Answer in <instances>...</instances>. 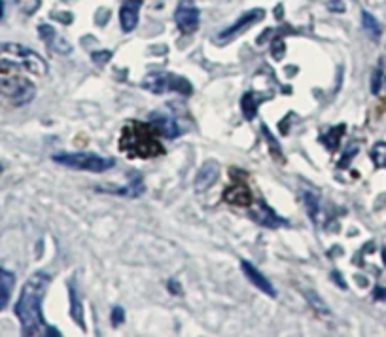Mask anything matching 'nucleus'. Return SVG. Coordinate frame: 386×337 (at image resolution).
I'll return each instance as SVG.
<instances>
[{"instance_id": "obj_1", "label": "nucleus", "mask_w": 386, "mask_h": 337, "mask_svg": "<svg viewBox=\"0 0 386 337\" xmlns=\"http://www.w3.org/2000/svg\"><path fill=\"white\" fill-rule=\"evenodd\" d=\"M50 287V275L34 273L21 290L20 301L15 303V315L20 318L25 336H61L55 328L44 322L42 317V298Z\"/></svg>"}, {"instance_id": "obj_2", "label": "nucleus", "mask_w": 386, "mask_h": 337, "mask_svg": "<svg viewBox=\"0 0 386 337\" xmlns=\"http://www.w3.org/2000/svg\"><path fill=\"white\" fill-rule=\"evenodd\" d=\"M0 67H20L32 74H46L48 63L36 51L18 42H0Z\"/></svg>"}, {"instance_id": "obj_3", "label": "nucleus", "mask_w": 386, "mask_h": 337, "mask_svg": "<svg viewBox=\"0 0 386 337\" xmlns=\"http://www.w3.org/2000/svg\"><path fill=\"white\" fill-rule=\"evenodd\" d=\"M120 146L123 152L131 153V156H142V158H152L163 152V148L159 146L152 131L142 123H133L131 128L123 129Z\"/></svg>"}, {"instance_id": "obj_4", "label": "nucleus", "mask_w": 386, "mask_h": 337, "mask_svg": "<svg viewBox=\"0 0 386 337\" xmlns=\"http://www.w3.org/2000/svg\"><path fill=\"white\" fill-rule=\"evenodd\" d=\"M53 161L63 167L89 172H106L114 167V159L95 153H55Z\"/></svg>"}, {"instance_id": "obj_5", "label": "nucleus", "mask_w": 386, "mask_h": 337, "mask_svg": "<svg viewBox=\"0 0 386 337\" xmlns=\"http://www.w3.org/2000/svg\"><path fill=\"white\" fill-rule=\"evenodd\" d=\"M0 95L6 97L15 106H23L34 99L36 88L31 80L23 76H6L0 80Z\"/></svg>"}, {"instance_id": "obj_6", "label": "nucleus", "mask_w": 386, "mask_h": 337, "mask_svg": "<svg viewBox=\"0 0 386 337\" xmlns=\"http://www.w3.org/2000/svg\"><path fill=\"white\" fill-rule=\"evenodd\" d=\"M146 90L153 91V93H163V91H178L182 95H190L191 85L188 80L184 78L172 76V74H167V72H158V74H150V76L144 80Z\"/></svg>"}, {"instance_id": "obj_7", "label": "nucleus", "mask_w": 386, "mask_h": 337, "mask_svg": "<svg viewBox=\"0 0 386 337\" xmlns=\"http://www.w3.org/2000/svg\"><path fill=\"white\" fill-rule=\"evenodd\" d=\"M241 268H242V273L247 275V279L252 282L254 287L258 288V290H261L263 294H267L269 298H277V290L273 288V284L269 282V279H267L266 275L261 273L260 269L254 268L252 263L247 260L241 261Z\"/></svg>"}, {"instance_id": "obj_8", "label": "nucleus", "mask_w": 386, "mask_h": 337, "mask_svg": "<svg viewBox=\"0 0 386 337\" xmlns=\"http://www.w3.org/2000/svg\"><path fill=\"white\" fill-rule=\"evenodd\" d=\"M174 21H177L178 29L182 32L197 31V27H199V10L195 6L182 4V6H178L177 13H174Z\"/></svg>"}, {"instance_id": "obj_9", "label": "nucleus", "mask_w": 386, "mask_h": 337, "mask_svg": "<svg viewBox=\"0 0 386 337\" xmlns=\"http://www.w3.org/2000/svg\"><path fill=\"white\" fill-rule=\"evenodd\" d=\"M150 123H152V128L158 131L159 135H163L167 139H174L180 135V128H178V123L174 121V118L169 114H163V112H153L150 116Z\"/></svg>"}, {"instance_id": "obj_10", "label": "nucleus", "mask_w": 386, "mask_h": 337, "mask_svg": "<svg viewBox=\"0 0 386 337\" xmlns=\"http://www.w3.org/2000/svg\"><path fill=\"white\" fill-rule=\"evenodd\" d=\"M252 218L261 226L266 228H279V226H286V220H282L280 216H277V212L267 207L266 201H258V205L254 207Z\"/></svg>"}, {"instance_id": "obj_11", "label": "nucleus", "mask_w": 386, "mask_h": 337, "mask_svg": "<svg viewBox=\"0 0 386 337\" xmlns=\"http://www.w3.org/2000/svg\"><path fill=\"white\" fill-rule=\"evenodd\" d=\"M261 18H263V10H252V12L244 13L241 20L235 21L233 25L229 27V29H226V31L220 32V39H231V36H235L237 32L244 31L248 25H252V23H258Z\"/></svg>"}, {"instance_id": "obj_12", "label": "nucleus", "mask_w": 386, "mask_h": 337, "mask_svg": "<svg viewBox=\"0 0 386 337\" xmlns=\"http://www.w3.org/2000/svg\"><path fill=\"white\" fill-rule=\"evenodd\" d=\"M218 172H220V169H218V165H216L214 161H207V163L201 167V171H199V174H197L195 179L197 191L209 190L210 186L216 182V179H218Z\"/></svg>"}, {"instance_id": "obj_13", "label": "nucleus", "mask_w": 386, "mask_h": 337, "mask_svg": "<svg viewBox=\"0 0 386 337\" xmlns=\"http://www.w3.org/2000/svg\"><path fill=\"white\" fill-rule=\"evenodd\" d=\"M15 287V275L0 268V311H4Z\"/></svg>"}, {"instance_id": "obj_14", "label": "nucleus", "mask_w": 386, "mask_h": 337, "mask_svg": "<svg viewBox=\"0 0 386 337\" xmlns=\"http://www.w3.org/2000/svg\"><path fill=\"white\" fill-rule=\"evenodd\" d=\"M120 23L121 29L125 32H131L139 23V0L137 2H127L120 10Z\"/></svg>"}, {"instance_id": "obj_15", "label": "nucleus", "mask_w": 386, "mask_h": 337, "mask_svg": "<svg viewBox=\"0 0 386 337\" xmlns=\"http://www.w3.org/2000/svg\"><path fill=\"white\" fill-rule=\"evenodd\" d=\"M226 201L231 205H239V207H250L254 199L247 186H233L226 191Z\"/></svg>"}, {"instance_id": "obj_16", "label": "nucleus", "mask_w": 386, "mask_h": 337, "mask_svg": "<svg viewBox=\"0 0 386 337\" xmlns=\"http://www.w3.org/2000/svg\"><path fill=\"white\" fill-rule=\"evenodd\" d=\"M361 25H364V31L371 36V39H379L380 36V27L379 21L375 20L373 15L369 12H361Z\"/></svg>"}, {"instance_id": "obj_17", "label": "nucleus", "mask_w": 386, "mask_h": 337, "mask_svg": "<svg viewBox=\"0 0 386 337\" xmlns=\"http://www.w3.org/2000/svg\"><path fill=\"white\" fill-rule=\"evenodd\" d=\"M371 159L377 167H385L386 169V142H377L371 148Z\"/></svg>"}, {"instance_id": "obj_18", "label": "nucleus", "mask_w": 386, "mask_h": 337, "mask_svg": "<svg viewBox=\"0 0 386 337\" xmlns=\"http://www.w3.org/2000/svg\"><path fill=\"white\" fill-rule=\"evenodd\" d=\"M241 109L248 120H252L254 116H256V110H258V102H256V99H254V93H247V95L242 97Z\"/></svg>"}, {"instance_id": "obj_19", "label": "nucleus", "mask_w": 386, "mask_h": 337, "mask_svg": "<svg viewBox=\"0 0 386 337\" xmlns=\"http://www.w3.org/2000/svg\"><path fill=\"white\" fill-rule=\"evenodd\" d=\"M261 131H263V137H266L267 144H271L273 156H275L277 159H284V158H282V152H280V144L277 142V139L273 137V133L269 131V128H267V125H261Z\"/></svg>"}, {"instance_id": "obj_20", "label": "nucleus", "mask_w": 386, "mask_h": 337, "mask_svg": "<svg viewBox=\"0 0 386 337\" xmlns=\"http://www.w3.org/2000/svg\"><path fill=\"white\" fill-rule=\"evenodd\" d=\"M70 312H72V317L76 318V322L80 326H83V320H82V307H80V303H78L76 299V294H74V290H72V287H70Z\"/></svg>"}, {"instance_id": "obj_21", "label": "nucleus", "mask_w": 386, "mask_h": 337, "mask_svg": "<svg viewBox=\"0 0 386 337\" xmlns=\"http://www.w3.org/2000/svg\"><path fill=\"white\" fill-rule=\"evenodd\" d=\"M305 296H307V298H309V303L312 307H315V309H317L318 312H322V315H328V307L324 305L322 301H320V298H318L317 294H312V292H305Z\"/></svg>"}, {"instance_id": "obj_22", "label": "nucleus", "mask_w": 386, "mask_h": 337, "mask_svg": "<svg viewBox=\"0 0 386 337\" xmlns=\"http://www.w3.org/2000/svg\"><path fill=\"white\" fill-rule=\"evenodd\" d=\"M91 57H93L97 64H106L110 61V51H95Z\"/></svg>"}, {"instance_id": "obj_23", "label": "nucleus", "mask_w": 386, "mask_h": 337, "mask_svg": "<svg viewBox=\"0 0 386 337\" xmlns=\"http://www.w3.org/2000/svg\"><path fill=\"white\" fill-rule=\"evenodd\" d=\"M123 322V309L121 307H118V309H114V312H112V324L118 326Z\"/></svg>"}, {"instance_id": "obj_24", "label": "nucleus", "mask_w": 386, "mask_h": 337, "mask_svg": "<svg viewBox=\"0 0 386 337\" xmlns=\"http://www.w3.org/2000/svg\"><path fill=\"white\" fill-rule=\"evenodd\" d=\"M379 88H380V70H377L373 76V88H371V91H373V93H379Z\"/></svg>"}, {"instance_id": "obj_25", "label": "nucleus", "mask_w": 386, "mask_h": 337, "mask_svg": "<svg viewBox=\"0 0 386 337\" xmlns=\"http://www.w3.org/2000/svg\"><path fill=\"white\" fill-rule=\"evenodd\" d=\"M2 15H4V2L0 0V18H2Z\"/></svg>"}, {"instance_id": "obj_26", "label": "nucleus", "mask_w": 386, "mask_h": 337, "mask_svg": "<svg viewBox=\"0 0 386 337\" xmlns=\"http://www.w3.org/2000/svg\"><path fill=\"white\" fill-rule=\"evenodd\" d=\"M2 171H4V167H2V163H0V172H2Z\"/></svg>"}]
</instances>
